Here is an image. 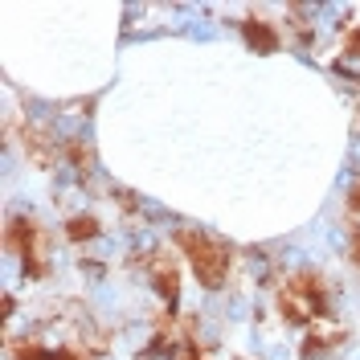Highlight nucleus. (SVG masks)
Here are the masks:
<instances>
[{"label":"nucleus","mask_w":360,"mask_h":360,"mask_svg":"<svg viewBox=\"0 0 360 360\" xmlns=\"http://www.w3.org/2000/svg\"><path fill=\"white\" fill-rule=\"evenodd\" d=\"M184 242V254L193 258V266H197V274H201L205 287H217L225 274V246H217V242H209V238H201V233H184L180 238Z\"/></svg>","instance_id":"obj_1"},{"label":"nucleus","mask_w":360,"mask_h":360,"mask_svg":"<svg viewBox=\"0 0 360 360\" xmlns=\"http://www.w3.org/2000/svg\"><path fill=\"white\" fill-rule=\"evenodd\" d=\"M246 37H250L254 45H262V49H270V45H274V37H270L266 25H246Z\"/></svg>","instance_id":"obj_2"}]
</instances>
